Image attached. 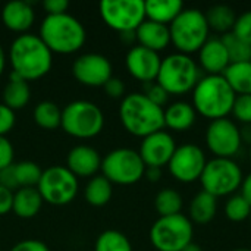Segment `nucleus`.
I'll use <instances>...</instances> for the list:
<instances>
[{"label": "nucleus", "mask_w": 251, "mask_h": 251, "mask_svg": "<svg viewBox=\"0 0 251 251\" xmlns=\"http://www.w3.org/2000/svg\"><path fill=\"white\" fill-rule=\"evenodd\" d=\"M194 225L179 213L159 218L150 229V241L157 251H182L193 243Z\"/></svg>", "instance_id": "obj_9"}, {"label": "nucleus", "mask_w": 251, "mask_h": 251, "mask_svg": "<svg viewBox=\"0 0 251 251\" xmlns=\"http://www.w3.org/2000/svg\"><path fill=\"white\" fill-rule=\"evenodd\" d=\"M1 19L7 29L13 32L25 34V31H28L32 26L35 13H34L31 3L15 0V1H9L4 4L1 10Z\"/></svg>", "instance_id": "obj_20"}, {"label": "nucleus", "mask_w": 251, "mask_h": 251, "mask_svg": "<svg viewBox=\"0 0 251 251\" xmlns=\"http://www.w3.org/2000/svg\"><path fill=\"white\" fill-rule=\"evenodd\" d=\"M231 113L237 122L243 125H251V94L237 96Z\"/></svg>", "instance_id": "obj_36"}, {"label": "nucleus", "mask_w": 251, "mask_h": 251, "mask_svg": "<svg viewBox=\"0 0 251 251\" xmlns=\"http://www.w3.org/2000/svg\"><path fill=\"white\" fill-rule=\"evenodd\" d=\"M103 88H104V93H106L109 97H112V99L125 97V96H124V94H125V84H124V81H122L121 78L112 76V78L103 85Z\"/></svg>", "instance_id": "obj_41"}, {"label": "nucleus", "mask_w": 251, "mask_h": 251, "mask_svg": "<svg viewBox=\"0 0 251 251\" xmlns=\"http://www.w3.org/2000/svg\"><path fill=\"white\" fill-rule=\"evenodd\" d=\"M4 66H6V54H4V51H3V49L0 46V76H1V74L4 71Z\"/></svg>", "instance_id": "obj_49"}, {"label": "nucleus", "mask_w": 251, "mask_h": 251, "mask_svg": "<svg viewBox=\"0 0 251 251\" xmlns=\"http://www.w3.org/2000/svg\"><path fill=\"white\" fill-rule=\"evenodd\" d=\"M176 150V144L174 137L166 131H157L143 138L138 154L144 162L146 168H163L168 166L174 153Z\"/></svg>", "instance_id": "obj_16"}, {"label": "nucleus", "mask_w": 251, "mask_h": 251, "mask_svg": "<svg viewBox=\"0 0 251 251\" xmlns=\"http://www.w3.org/2000/svg\"><path fill=\"white\" fill-rule=\"evenodd\" d=\"M12 72L22 79L35 81L50 72L53 57L49 47L38 35L22 34L13 40L9 50Z\"/></svg>", "instance_id": "obj_1"}, {"label": "nucleus", "mask_w": 251, "mask_h": 251, "mask_svg": "<svg viewBox=\"0 0 251 251\" xmlns=\"http://www.w3.org/2000/svg\"><path fill=\"white\" fill-rule=\"evenodd\" d=\"M207 159L203 151L196 144H184L176 147L168 168L171 175L184 184L200 181V176L206 168Z\"/></svg>", "instance_id": "obj_14"}, {"label": "nucleus", "mask_w": 251, "mask_h": 251, "mask_svg": "<svg viewBox=\"0 0 251 251\" xmlns=\"http://www.w3.org/2000/svg\"><path fill=\"white\" fill-rule=\"evenodd\" d=\"M182 197L178 191L172 188H165L159 191L154 197V209L160 218L179 215L182 210Z\"/></svg>", "instance_id": "obj_31"}, {"label": "nucleus", "mask_w": 251, "mask_h": 251, "mask_svg": "<svg viewBox=\"0 0 251 251\" xmlns=\"http://www.w3.org/2000/svg\"><path fill=\"white\" fill-rule=\"evenodd\" d=\"M243 179V171L235 160L215 157L207 160L206 168L200 176V184L203 191L219 199L234 196L235 191L241 188Z\"/></svg>", "instance_id": "obj_8"}, {"label": "nucleus", "mask_w": 251, "mask_h": 251, "mask_svg": "<svg viewBox=\"0 0 251 251\" xmlns=\"http://www.w3.org/2000/svg\"><path fill=\"white\" fill-rule=\"evenodd\" d=\"M94 251H132V246L122 232L107 229L97 237Z\"/></svg>", "instance_id": "obj_32"}, {"label": "nucleus", "mask_w": 251, "mask_h": 251, "mask_svg": "<svg viewBox=\"0 0 251 251\" xmlns=\"http://www.w3.org/2000/svg\"><path fill=\"white\" fill-rule=\"evenodd\" d=\"M231 32L240 40L251 44V10H247L237 16L235 25Z\"/></svg>", "instance_id": "obj_37"}, {"label": "nucleus", "mask_w": 251, "mask_h": 251, "mask_svg": "<svg viewBox=\"0 0 251 251\" xmlns=\"http://www.w3.org/2000/svg\"><path fill=\"white\" fill-rule=\"evenodd\" d=\"M112 194H113L112 182L106 179L103 175H96L90 178L84 190V197L87 203L94 207H101L107 204L112 199Z\"/></svg>", "instance_id": "obj_29"}, {"label": "nucleus", "mask_w": 251, "mask_h": 251, "mask_svg": "<svg viewBox=\"0 0 251 251\" xmlns=\"http://www.w3.org/2000/svg\"><path fill=\"white\" fill-rule=\"evenodd\" d=\"M199 81L200 66L191 56L176 51L162 59L156 82L169 96H184L193 91Z\"/></svg>", "instance_id": "obj_5"}, {"label": "nucleus", "mask_w": 251, "mask_h": 251, "mask_svg": "<svg viewBox=\"0 0 251 251\" xmlns=\"http://www.w3.org/2000/svg\"><path fill=\"white\" fill-rule=\"evenodd\" d=\"M197 119V112L187 101H175L165 109V126L172 131H188Z\"/></svg>", "instance_id": "obj_22"}, {"label": "nucleus", "mask_w": 251, "mask_h": 251, "mask_svg": "<svg viewBox=\"0 0 251 251\" xmlns=\"http://www.w3.org/2000/svg\"><path fill=\"white\" fill-rule=\"evenodd\" d=\"M204 15H206L209 28L224 35L232 31L235 21H237V15L234 9L229 7L228 4H215L209 7L207 12H204Z\"/></svg>", "instance_id": "obj_28"}, {"label": "nucleus", "mask_w": 251, "mask_h": 251, "mask_svg": "<svg viewBox=\"0 0 251 251\" xmlns=\"http://www.w3.org/2000/svg\"><path fill=\"white\" fill-rule=\"evenodd\" d=\"M231 60L222 38H209L199 50V65L207 75H222Z\"/></svg>", "instance_id": "obj_19"}, {"label": "nucleus", "mask_w": 251, "mask_h": 251, "mask_svg": "<svg viewBox=\"0 0 251 251\" xmlns=\"http://www.w3.org/2000/svg\"><path fill=\"white\" fill-rule=\"evenodd\" d=\"M104 126V115L101 109L87 100H75L62 110L60 128L75 138H93L101 132Z\"/></svg>", "instance_id": "obj_7"}, {"label": "nucleus", "mask_w": 251, "mask_h": 251, "mask_svg": "<svg viewBox=\"0 0 251 251\" xmlns=\"http://www.w3.org/2000/svg\"><path fill=\"white\" fill-rule=\"evenodd\" d=\"M144 6H146V19L168 26L184 10V3L179 0H149L144 1Z\"/></svg>", "instance_id": "obj_24"}, {"label": "nucleus", "mask_w": 251, "mask_h": 251, "mask_svg": "<svg viewBox=\"0 0 251 251\" xmlns=\"http://www.w3.org/2000/svg\"><path fill=\"white\" fill-rule=\"evenodd\" d=\"M231 63H240V62H250L251 60V44L240 40L238 37H235L232 32H228L225 35L221 37Z\"/></svg>", "instance_id": "obj_34"}, {"label": "nucleus", "mask_w": 251, "mask_h": 251, "mask_svg": "<svg viewBox=\"0 0 251 251\" xmlns=\"http://www.w3.org/2000/svg\"><path fill=\"white\" fill-rule=\"evenodd\" d=\"M74 78L87 87H103L112 78L110 60L99 53H85L72 65Z\"/></svg>", "instance_id": "obj_15"}, {"label": "nucleus", "mask_w": 251, "mask_h": 251, "mask_svg": "<svg viewBox=\"0 0 251 251\" xmlns=\"http://www.w3.org/2000/svg\"><path fill=\"white\" fill-rule=\"evenodd\" d=\"M240 132L243 143H249L251 146V125H243V128H240Z\"/></svg>", "instance_id": "obj_48"}, {"label": "nucleus", "mask_w": 251, "mask_h": 251, "mask_svg": "<svg viewBox=\"0 0 251 251\" xmlns=\"http://www.w3.org/2000/svg\"><path fill=\"white\" fill-rule=\"evenodd\" d=\"M250 250H251V249H250Z\"/></svg>", "instance_id": "obj_53"}, {"label": "nucleus", "mask_w": 251, "mask_h": 251, "mask_svg": "<svg viewBox=\"0 0 251 251\" xmlns=\"http://www.w3.org/2000/svg\"><path fill=\"white\" fill-rule=\"evenodd\" d=\"M66 168L76 178H93L101 168V157L96 149L81 144L68 153Z\"/></svg>", "instance_id": "obj_18"}, {"label": "nucleus", "mask_w": 251, "mask_h": 251, "mask_svg": "<svg viewBox=\"0 0 251 251\" xmlns=\"http://www.w3.org/2000/svg\"><path fill=\"white\" fill-rule=\"evenodd\" d=\"M37 190L43 201L53 206H65L78 194V178L66 166H50L43 171Z\"/></svg>", "instance_id": "obj_11"}, {"label": "nucleus", "mask_w": 251, "mask_h": 251, "mask_svg": "<svg viewBox=\"0 0 251 251\" xmlns=\"http://www.w3.org/2000/svg\"><path fill=\"white\" fill-rule=\"evenodd\" d=\"M206 144L215 157L232 159L243 144L238 125L229 118L212 121L206 129Z\"/></svg>", "instance_id": "obj_13"}, {"label": "nucleus", "mask_w": 251, "mask_h": 251, "mask_svg": "<svg viewBox=\"0 0 251 251\" xmlns=\"http://www.w3.org/2000/svg\"><path fill=\"white\" fill-rule=\"evenodd\" d=\"M182 251H203V249L199 244H196V243H190Z\"/></svg>", "instance_id": "obj_50"}, {"label": "nucleus", "mask_w": 251, "mask_h": 251, "mask_svg": "<svg viewBox=\"0 0 251 251\" xmlns=\"http://www.w3.org/2000/svg\"><path fill=\"white\" fill-rule=\"evenodd\" d=\"M250 160H251V146H250Z\"/></svg>", "instance_id": "obj_52"}, {"label": "nucleus", "mask_w": 251, "mask_h": 251, "mask_svg": "<svg viewBox=\"0 0 251 251\" xmlns=\"http://www.w3.org/2000/svg\"><path fill=\"white\" fill-rule=\"evenodd\" d=\"M13 172L16 178L18 188H28V187H37L38 181L41 178V168L31 162V160H24L19 163H13Z\"/></svg>", "instance_id": "obj_33"}, {"label": "nucleus", "mask_w": 251, "mask_h": 251, "mask_svg": "<svg viewBox=\"0 0 251 251\" xmlns=\"http://www.w3.org/2000/svg\"><path fill=\"white\" fill-rule=\"evenodd\" d=\"M222 75L237 96L251 94V60L229 63Z\"/></svg>", "instance_id": "obj_27"}, {"label": "nucleus", "mask_w": 251, "mask_h": 251, "mask_svg": "<svg viewBox=\"0 0 251 251\" xmlns=\"http://www.w3.org/2000/svg\"><path fill=\"white\" fill-rule=\"evenodd\" d=\"M101 175L112 184L132 185L138 182L146 172V165L138 151L132 149H116L101 159Z\"/></svg>", "instance_id": "obj_10"}, {"label": "nucleus", "mask_w": 251, "mask_h": 251, "mask_svg": "<svg viewBox=\"0 0 251 251\" xmlns=\"http://www.w3.org/2000/svg\"><path fill=\"white\" fill-rule=\"evenodd\" d=\"M237 94L224 75H206L193 90V107L197 115L212 121L228 118Z\"/></svg>", "instance_id": "obj_2"}, {"label": "nucleus", "mask_w": 251, "mask_h": 251, "mask_svg": "<svg viewBox=\"0 0 251 251\" xmlns=\"http://www.w3.org/2000/svg\"><path fill=\"white\" fill-rule=\"evenodd\" d=\"M234 251H251V250H249V249H237V250H234Z\"/></svg>", "instance_id": "obj_51"}, {"label": "nucleus", "mask_w": 251, "mask_h": 251, "mask_svg": "<svg viewBox=\"0 0 251 251\" xmlns=\"http://www.w3.org/2000/svg\"><path fill=\"white\" fill-rule=\"evenodd\" d=\"M29 99H31V90L28 82L21 76H18L15 72H12L9 76V82L3 90V104L15 112L25 107Z\"/></svg>", "instance_id": "obj_26"}, {"label": "nucleus", "mask_w": 251, "mask_h": 251, "mask_svg": "<svg viewBox=\"0 0 251 251\" xmlns=\"http://www.w3.org/2000/svg\"><path fill=\"white\" fill-rule=\"evenodd\" d=\"M13 146L6 137H0V171L13 165Z\"/></svg>", "instance_id": "obj_40"}, {"label": "nucleus", "mask_w": 251, "mask_h": 251, "mask_svg": "<svg viewBox=\"0 0 251 251\" xmlns=\"http://www.w3.org/2000/svg\"><path fill=\"white\" fill-rule=\"evenodd\" d=\"M241 196L250 203L251 206V172L247 175V176H244V179H243V184H241Z\"/></svg>", "instance_id": "obj_46"}, {"label": "nucleus", "mask_w": 251, "mask_h": 251, "mask_svg": "<svg viewBox=\"0 0 251 251\" xmlns=\"http://www.w3.org/2000/svg\"><path fill=\"white\" fill-rule=\"evenodd\" d=\"M162 57L159 53L151 51L146 47L141 46H134L125 57V65L128 72L131 74L132 78L141 81L143 84L147 82H154L159 69H160Z\"/></svg>", "instance_id": "obj_17"}, {"label": "nucleus", "mask_w": 251, "mask_h": 251, "mask_svg": "<svg viewBox=\"0 0 251 251\" xmlns=\"http://www.w3.org/2000/svg\"><path fill=\"white\" fill-rule=\"evenodd\" d=\"M103 22L118 32L135 31L146 21L143 0H103L100 3Z\"/></svg>", "instance_id": "obj_12"}, {"label": "nucleus", "mask_w": 251, "mask_h": 251, "mask_svg": "<svg viewBox=\"0 0 251 251\" xmlns=\"http://www.w3.org/2000/svg\"><path fill=\"white\" fill-rule=\"evenodd\" d=\"M12 206H13V191L0 185V216H4L9 212H12Z\"/></svg>", "instance_id": "obj_45"}, {"label": "nucleus", "mask_w": 251, "mask_h": 251, "mask_svg": "<svg viewBox=\"0 0 251 251\" xmlns=\"http://www.w3.org/2000/svg\"><path fill=\"white\" fill-rule=\"evenodd\" d=\"M0 185L13 191V190H19L18 184H16V178H15V172H13V165L4 168L0 171Z\"/></svg>", "instance_id": "obj_44"}, {"label": "nucleus", "mask_w": 251, "mask_h": 251, "mask_svg": "<svg viewBox=\"0 0 251 251\" xmlns=\"http://www.w3.org/2000/svg\"><path fill=\"white\" fill-rule=\"evenodd\" d=\"M224 212L231 222H244L251 215V206L241 194H234L226 200Z\"/></svg>", "instance_id": "obj_35"}, {"label": "nucleus", "mask_w": 251, "mask_h": 251, "mask_svg": "<svg viewBox=\"0 0 251 251\" xmlns=\"http://www.w3.org/2000/svg\"><path fill=\"white\" fill-rule=\"evenodd\" d=\"M151 103H154L156 106H159V107H163L166 103H168V100H169V94H168V91L162 87V85H159L156 81L154 82H147V84H144V93H143Z\"/></svg>", "instance_id": "obj_38"}, {"label": "nucleus", "mask_w": 251, "mask_h": 251, "mask_svg": "<svg viewBox=\"0 0 251 251\" xmlns=\"http://www.w3.org/2000/svg\"><path fill=\"white\" fill-rule=\"evenodd\" d=\"M15 121H16L15 112L1 103L0 104V137H6V134H9L13 129Z\"/></svg>", "instance_id": "obj_39"}, {"label": "nucleus", "mask_w": 251, "mask_h": 251, "mask_svg": "<svg viewBox=\"0 0 251 251\" xmlns=\"http://www.w3.org/2000/svg\"><path fill=\"white\" fill-rule=\"evenodd\" d=\"M119 118L129 134L141 138L165 128V109L151 103L143 93H131L122 99Z\"/></svg>", "instance_id": "obj_3"}, {"label": "nucleus", "mask_w": 251, "mask_h": 251, "mask_svg": "<svg viewBox=\"0 0 251 251\" xmlns=\"http://www.w3.org/2000/svg\"><path fill=\"white\" fill-rule=\"evenodd\" d=\"M43 206V197L38 193L37 187L19 188L13 193V206L12 212L22 219L34 218Z\"/></svg>", "instance_id": "obj_23"}, {"label": "nucleus", "mask_w": 251, "mask_h": 251, "mask_svg": "<svg viewBox=\"0 0 251 251\" xmlns=\"http://www.w3.org/2000/svg\"><path fill=\"white\" fill-rule=\"evenodd\" d=\"M144 176L150 181V182H157L162 178V169L160 168H146Z\"/></svg>", "instance_id": "obj_47"}, {"label": "nucleus", "mask_w": 251, "mask_h": 251, "mask_svg": "<svg viewBox=\"0 0 251 251\" xmlns=\"http://www.w3.org/2000/svg\"><path fill=\"white\" fill-rule=\"evenodd\" d=\"M43 43L51 53L71 54L78 51L85 43V29L82 24L69 13L47 15L40 25V35Z\"/></svg>", "instance_id": "obj_4"}, {"label": "nucleus", "mask_w": 251, "mask_h": 251, "mask_svg": "<svg viewBox=\"0 0 251 251\" xmlns=\"http://www.w3.org/2000/svg\"><path fill=\"white\" fill-rule=\"evenodd\" d=\"M171 43L182 54L199 53L204 43L210 38L209 24L204 12L200 9H184L169 25Z\"/></svg>", "instance_id": "obj_6"}, {"label": "nucleus", "mask_w": 251, "mask_h": 251, "mask_svg": "<svg viewBox=\"0 0 251 251\" xmlns=\"http://www.w3.org/2000/svg\"><path fill=\"white\" fill-rule=\"evenodd\" d=\"M34 121L43 129L47 131L57 129L62 122V110L53 101L49 100L40 101L34 109Z\"/></svg>", "instance_id": "obj_30"}, {"label": "nucleus", "mask_w": 251, "mask_h": 251, "mask_svg": "<svg viewBox=\"0 0 251 251\" xmlns=\"http://www.w3.org/2000/svg\"><path fill=\"white\" fill-rule=\"evenodd\" d=\"M218 212V199L206 191H200L190 203L188 219L193 225H207L210 224Z\"/></svg>", "instance_id": "obj_25"}, {"label": "nucleus", "mask_w": 251, "mask_h": 251, "mask_svg": "<svg viewBox=\"0 0 251 251\" xmlns=\"http://www.w3.org/2000/svg\"><path fill=\"white\" fill-rule=\"evenodd\" d=\"M135 37H137L138 46L146 47V49L156 51V53L165 50L171 44L169 26L149 21V19H146L135 29Z\"/></svg>", "instance_id": "obj_21"}, {"label": "nucleus", "mask_w": 251, "mask_h": 251, "mask_svg": "<svg viewBox=\"0 0 251 251\" xmlns=\"http://www.w3.org/2000/svg\"><path fill=\"white\" fill-rule=\"evenodd\" d=\"M68 7H69V3L66 0H44L43 1V9L50 16L63 15V13H66Z\"/></svg>", "instance_id": "obj_42"}, {"label": "nucleus", "mask_w": 251, "mask_h": 251, "mask_svg": "<svg viewBox=\"0 0 251 251\" xmlns=\"http://www.w3.org/2000/svg\"><path fill=\"white\" fill-rule=\"evenodd\" d=\"M10 251H50L49 247L38 240H24L19 241L18 244H15Z\"/></svg>", "instance_id": "obj_43"}]
</instances>
